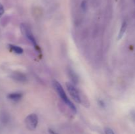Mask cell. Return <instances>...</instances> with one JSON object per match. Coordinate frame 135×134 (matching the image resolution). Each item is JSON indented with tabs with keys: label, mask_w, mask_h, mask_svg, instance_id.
<instances>
[{
	"label": "cell",
	"mask_w": 135,
	"mask_h": 134,
	"mask_svg": "<svg viewBox=\"0 0 135 134\" xmlns=\"http://www.w3.org/2000/svg\"><path fill=\"white\" fill-rule=\"evenodd\" d=\"M81 7H82V9H83V10H84V11H85L86 9V8H87V3H86V1H85V0H84V1H83V2H82Z\"/></svg>",
	"instance_id": "11"
},
{
	"label": "cell",
	"mask_w": 135,
	"mask_h": 134,
	"mask_svg": "<svg viewBox=\"0 0 135 134\" xmlns=\"http://www.w3.org/2000/svg\"><path fill=\"white\" fill-rule=\"evenodd\" d=\"M21 30L22 34H24V35H25V37H26V38L32 43L33 45L35 47H37L36 41L35 38H34V35H33L32 32L31 30H30V28L28 27V26H27L26 24H22L21 25Z\"/></svg>",
	"instance_id": "4"
},
{
	"label": "cell",
	"mask_w": 135,
	"mask_h": 134,
	"mask_svg": "<svg viewBox=\"0 0 135 134\" xmlns=\"http://www.w3.org/2000/svg\"><path fill=\"white\" fill-rule=\"evenodd\" d=\"M38 123V117L36 114H30L25 118V124L29 130H34Z\"/></svg>",
	"instance_id": "2"
},
{
	"label": "cell",
	"mask_w": 135,
	"mask_h": 134,
	"mask_svg": "<svg viewBox=\"0 0 135 134\" xmlns=\"http://www.w3.org/2000/svg\"><path fill=\"white\" fill-rule=\"evenodd\" d=\"M9 47L11 51L16 54H22L23 53V49L18 46L14 45H9Z\"/></svg>",
	"instance_id": "8"
},
{
	"label": "cell",
	"mask_w": 135,
	"mask_h": 134,
	"mask_svg": "<svg viewBox=\"0 0 135 134\" xmlns=\"http://www.w3.org/2000/svg\"><path fill=\"white\" fill-rule=\"evenodd\" d=\"M105 134H115V133L113 132V131L112 130V129L107 127V128L105 129Z\"/></svg>",
	"instance_id": "10"
},
{
	"label": "cell",
	"mask_w": 135,
	"mask_h": 134,
	"mask_svg": "<svg viewBox=\"0 0 135 134\" xmlns=\"http://www.w3.org/2000/svg\"><path fill=\"white\" fill-rule=\"evenodd\" d=\"M127 27V22H125V21H124V22L122 23V24H121V28H120L119 32L118 39H121V38H123V35L125 34V32H126Z\"/></svg>",
	"instance_id": "7"
},
{
	"label": "cell",
	"mask_w": 135,
	"mask_h": 134,
	"mask_svg": "<svg viewBox=\"0 0 135 134\" xmlns=\"http://www.w3.org/2000/svg\"><path fill=\"white\" fill-rule=\"evenodd\" d=\"M22 94L21 93H20V92H15V93H9L7 95V98L9 100H11L12 101H15V102L20 101L22 99Z\"/></svg>",
	"instance_id": "6"
},
{
	"label": "cell",
	"mask_w": 135,
	"mask_h": 134,
	"mask_svg": "<svg viewBox=\"0 0 135 134\" xmlns=\"http://www.w3.org/2000/svg\"><path fill=\"white\" fill-rule=\"evenodd\" d=\"M4 12H5V10H4V7L2 5V4L0 3V17H1L3 16V14H4Z\"/></svg>",
	"instance_id": "12"
},
{
	"label": "cell",
	"mask_w": 135,
	"mask_h": 134,
	"mask_svg": "<svg viewBox=\"0 0 135 134\" xmlns=\"http://www.w3.org/2000/svg\"><path fill=\"white\" fill-rule=\"evenodd\" d=\"M66 87L67 88L69 93L70 95L72 97L74 101L77 103H81V97L79 93V91L77 90L76 87L74 86V85L70 84V83H67L66 84Z\"/></svg>",
	"instance_id": "3"
},
{
	"label": "cell",
	"mask_w": 135,
	"mask_h": 134,
	"mask_svg": "<svg viewBox=\"0 0 135 134\" xmlns=\"http://www.w3.org/2000/svg\"><path fill=\"white\" fill-rule=\"evenodd\" d=\"M53 85H54V88H55V91H57V93H58V95H59V97H61V99H62V101L69 106V107L71 109V110L74 113L76 112V108L75 106L73 103L71 102L69 100V99L68 98V97L67 96L65 91H64V89L62 87L61 85L57 81H55L54 80L53 81Z\"/></svg>",
	"instance_id": "1"
},
{
	"label": "cell",
	"mask_w": 135,
	"mask_h": 134,
	"mask_svg": "<svg viewBox=\"0 0 135 134\" xmlns=\"http://www.w3.org/2000/svg\"><path fill=\"white\" fill-rule=\"evenodd\" d=\"M69 74V76L70 77H71V79L72 80L73 82H74L75 84H76V82H77L78 81V78L76 75L74 73V72H73L72 70H70Z\"/></svg>",
	"instance_id": "9"
},
{
	"label": "cell",
	"mask_w": 135,
	"mask_h": 134,
	"mask_svg": "<svg viewBox=\"0 0 135 134\" xmlns=\"http://www.w3.org/2000/svg\"><path fill=\"white\" fill-rule=\"evenodd\" d=\"M11 77L16 81H21V82H24L26 80V76L24 74L21 73V72H13Z\"/></svg>",
	"instance_id": "5"
},
{
	"label": "cell",
	"mask_w": 135,
	"mask_h": 134,
	"mask_svg": "<svg viewBox=\"0 0 135 134\" xmlns=\"http://www.w3.org/2000/svg\"><path fill=\"white\" fill-rule=\"evenodd\" d=\"M48 131H49V133H50V134H58L57 133H56L55 131H54L53 130H51V129H50Z\"/></svg>",
	"instance_id": "13"
}]
</instances>
